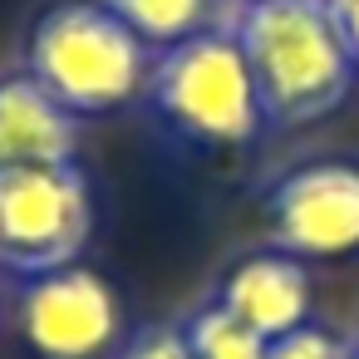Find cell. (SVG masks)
Here are the masks:
<instances>
[{"label":"cell","instance_id":"obj_1","mask_svg":"<svg viewBox=\"0 0 359 359\" xmlns=\"http://www.w3.org/2000/svg\"><path fill=\"white\" fill-rule=\"evenodd\" d=\"M222 25L241 45L266 128L295 133L344 104L359 69L325 0H222Z\"/></svg>","mask_w":359,"mask_h":359},{"label":"cell","instance_id":"obj_2","mask_svg":"<svg viewBox=\"0 0 359 359\" xmlns=\"http://www.w3.org/2000/svg\"><path fill=\"white\" fill-rule=\"evenodd\" d=\"M153 50L99 0H55L25 30V74L74 118H99L143 94Z\"/></svg>","mask_w":359,"mask_h":359},{"label":"cell","instance_id":"obj_3","mask_svg":"<svg viewBox=\"0 0 359 359\" xmlns=\"http://www.w3.org/2000/svg\"><path fill=\"white\" fill-rule=\"evenodd\" d=\"M143 99L168 133L197 148H246L266 128L241 45L222 20L158 50Z\"/></svg>","mask_w":359,"mask_h":359},{"label":"cell","instance_id":"obj_4","mask_svg":"<svg viewBox=\"0 0 359 359\" xmlns=\"http://www.w3.org/2000/svg\"><path fill=\"white\" fill-rule=\"evenodd\" d=\"M94 231V197L79 163L0 168V271L20 280L74 266Z\"/></svg>","mask_w":359,"mask_h":359},{"label":"cell","instance_id":"obj_5","mask_svg":"<svg viewBox=\"0 0 359 359\" xmlns=\"http://www.w3.org/2000/svg\"><path fill=\"white\" fill-rule=\"evenodd\" d=\"M271 251L295 261H334L359 251V163L310 158L280 172L261 202Z\"/></svg>","mask_w":359,"mask_h":359},{"label":"cell","instance_id":"obj_6","mask_svg":"<svg viewBox=\"0 0 359 359\" xmlns=\"http://www.w3.org/2000/svg\"><path fill=\"white\" fill-rule=\"evenodd\" d=\"M15 325L40 359H104L118 344V295L89 266L30 276L15 300Z\"/></svg>","mask_w":359,"mask_h":359},{"label":"cell","instance_id":"obj_7","mask_svg":"<svg viewBox=\"0 0 359 359\" xmlns=\"http://www.w3.org/2000/svg\"><path fill=\"white\" fill-rule=\"evenodd\" d=\"M212 300L222 310H231L241 325H251L261 339H280V334L310 325L315 285H310L305 261L266 246V251H251V256L231 261L226 276L217 280Z\"/></svg>","mask_w":359,"mask_h":359},{"label":"cell","instance_id":"obj_8","mask_svg":"<svg viewBox=\"0 0 359 359\" xmlns=\"http://www.w3.org/2000/svg\"><path fill=\"white\" fill-rule=\"evenodd\" d=\"M79 118L60 109L25 69L0 79V168H69Z\"/></svg>","mask_w":359,"mask_h":359},{"label":"cell","instance_id":"obj_9","mask_svg":"<svg viewBox=\"0 0 359 359\" xmlns=\"http://www.w3.org/2000/svg\"><path fill=\"white\" fill-rule=\"evenodd\" d=\"M99 6H104L114 20H123V25L158 55V50L177 45V40L207 30L222 0H99Z\"/></svg>","mask_w":359,"mask_h":359},{"label":"cell","instance_id":"obj_10","mask_svg":"<svg viewBox=\"0 0 359 359\" xmlns=\"http://www.w3.org/2000/svg\"><path fill=\"white\" fill-rule=\"evenodd\" d=\"M177 325H182L192 359H266V344H271L251 325H241L231 310H222L217 300L187 310V320H177Z\"/></svg>","mask_w":359,"mask_h":359},{"label":"cell","instance_id":"obj_11","mask_svg":"<svg viewBox=\"0 0 359 359\" xmlns=\"http://www.w3.org/2000/svg\"><path fill=\"white\" fill-rule=\"evenodd\" d=\"M266 359H349V339H339L334 330H325V325L310 320V325L271 339L266 344Z\"/></svg>","mask_w":359,"mask_h":359},{"label":"cell","instance_id":"obj_12","mask_svg":"<svg viewBox=\"0 0 359 359\" xmlns=\"http://www.w3.org/2000/svg\"><path fill=\"white\" fill-rule=\"evenodd\" d=\"M118 359H192L182 325H143L118 344Z\"/></svg>","mask_w":359,"mask_h":359},{"label":"cell","instance_id":"obj_13","mask_svg":"<svg viewBox=\"0 0 359 359\" xmlns=\"http://www.w3.org/2000/svg\"><path fill=\"white\" fill-rule=\"evenodd\" d=\"M325 11H330V20H334L344 50H349V60H354V69H359V0H325Z\"/></svg>","mask_w":359,"mask_h":359},{"label":"cell","instance_id":"obj_14","mask_svg":"<svg viewBox=\"0 0 359 359\" xmlns=\"http://www.w3.org/2000/svg\"><path fill=\"white\" fill-rule=\"evenodd\" d=\"M349 359H359V344H349Z\"/></svg>","mask_w":359,"mask_h":359}]
</instances>
